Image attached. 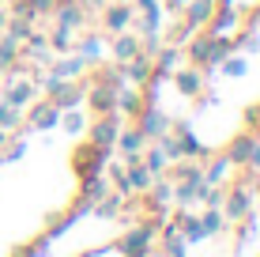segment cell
<instances>
[{"label": "cell", "mask_w": 260, "mask_h": 257, "mask_svg": "<svg viewBox=\"0 0 260 257\" xmlns=\"http://www.w3.org/2000/svg\"><path fill=\"white\" fill-rule=\"evenodd\" d=\"M83 65H87L83 57H68V61L60 57V61H57V68H53V76H60V79H76L79 72H83Z\"/></svg>", "instance_id": "obj_26"}, {"label": "cell", "mask_w": 260, "mask_h": 257, "mask_svg": "<svg viewBox=\"0 0 260 257\" xmlns=\"http://www.w3.org/2000/svg\"><path fill=\"white\" fill-rule=\"evenodd\" d=\"M219 72H226V76H241V72H249V65H245V57H241V53H230L226 61H219Z\"/></svg>", "instance_id": "obj_32"}, {"label": "cell", "mask_w": 260, "mask_h": 257, "mask_svg": "<svg viewBox=\"0 0 260 257\" xmlns=\"http://www.w3.org/2000/svg\"><path fill=\"white\" fill-rule=\"evenodd\" d=\"M200 223H204V235H222V231H226V216H222L219 208H211Z\"/></svg>", "instance_id": "obj_29"}, {"label": "cell", "mask_w": 260, "mask_h": 257, "mask_svg": "<svg viewBox=\"0 0 260 257\" xmlns=\"http://www.w3.org/2000/svg\"><path fill=\"white\" fill-rule=\"evenodd\" d=\"M102 197H106V182H102V174L79 178V205H87V208H91L94 201H102Z\"/></svg>", "instance_id": "obj_16"}, {"label": "cell", "mask_w": 260, "mask_h": 257, "mask_svg": "<svg viewBox=\"0 0 260 257\" xmlns=\"http://www.w3.org/2000/svg\"><path fill=\"white\" fill-rule=\"evenodd\" d=\"M208 49H211V34L200 31V34H192V42H189V49H185V57H189L196 68H208Z\"/></svg>", "instance_id": "obj_17"}, {"label": "cell", "mask_w": 260, "mask_h": 257, "mask_svg": "<svg viewBox=\"0 0 260 257\" xmlns=\"http://www.w3.org/2000/svg\"><path fill=\"white\" fill-rule=\"evenodd\" d=\"M151 72H155V65H151V57L147 53H136V57H128V61H121V76L124 79H132V83H147Z\"/></svg>", "instance_id": "obj_10"}, {"label": "cell", "mask_w": 260, "mask_h": 257, "mask_svg": "<svg viewBox=\"0 0 260 257\" xmlns=\"http://www.w3.org/2000/svg\"><path fill=\"white\" fill-rule=\"evenodd\" d=\"M211 12H215V0H189V4H185V23L200 31V26L211 19Z\"/></svg>", "instance_id": "obj_18"}, {"label": "cell", "mask_w": 260, "mask_h": 257, "mask_svg": "<svg viewBox=\"0 0 260 257\" xmlns=\"http://www.w3.org/2000/svg\"><path fill=\"white\" fill-rule=\"evenodd\" d=\"M136 121H140L136 129L143 132V140H158L162 132H170V125H174V121H170V118H166L162 110H158L155 102H151V106H143V110L136 113Z\"/></svg>", "instance_id": "obj_4"}, {"label": "cell", "mask_w": 260, "mask_h": 257, "mask_svg": "<svg viewBox=\"0 0 260 257\" xmlns=\"http://www.w3.org/2000/svg\"><path fill=\"white\" fill-rule=\"evenodd\" d=\"M8 34H12L15 42H19V38H30V19H15V23H8Z\"/></svg>", "instance_id": "obj_35"}, {"label": "cell", "mask_w": 260, "mask_h": 257, "mask_svg": "<svg viewBox=\"0 0 260 257\" xmlns=\"http://www.w3.org/2000/svg\"><path fill=\"white\" fill-rule=\"evenodd\" d=\"M8 136H12V132H4V129H0V148H4V144H8Z\"/></svg>", "instance_id": "obj_40"}, {"label": "cell", "mask_w": 260, "mask_h": 257, "mask_svg": "<svg viewBox=\"0 0 260 257\" xmlns=\"http://www.w3.org/2000/svg\"><path fill=\"white\" fill-rule=\"evenodd\" d=\"M79 57L83 61H98L102 57V38H98V34H87V38L79 42Z\"/></svg>", "instance_id": "obj_30"}, {"label": "cell", "mask_w": 260, "mask_h": 257, "mask_svg": "<svg viewBox=\"0 0 260 257\" xmlns=\"http://www.w3.org/2000/svg\"><path fill=\"white\" fill-rule=\"evenodd\" d=\"M132 23H136V12H132V4H110V8H106V15H102V26H106L110 34L128 31Z\"/></svg>", "instance_id": "obj_8"}, {"label": "cell", "mask_w": 260, "mask_h": 257, "mask_svg": "<svg viewBox=\"0 0 260 257\" xmlns=\"http://www.w3.org/2000/svg\"><path fill=\"white\" fill-rule=\"evenodd\" d=\"M155 231H158V223L128 227V231L117 238V250H121L124 257H151V246H155Z\"/></svg>", "instance_id": "obj_1"}, {"label": "cell", "mask_w": 260, "mask_h": 257, "mask_svg": "<svg viewBox=\"0 0 260 257\" xmlns=\"http://www.w3.org/2000/svg\"><path fill=\"white\" fill-rule=\"evenodd\" d=\"M15 57H19V42L8 34V38L0 42V68H12V65H15Z\"/></svg>", "instance_id": "obj_31"}, {"label": "cell", "mask_w": 260, "mask_h": 257, "mask_svg": "<svg viewBox=\"0 0 260 257\" xmlns=\"http://www.w3.org/2000/svg\"><path fill=\"white\" fill-rule=\"evenodd\" d=\"M23 152H26V144H23V140H15V144L8 148V155H0V163H15V159H23Z\"/></svg>", "instance_id": "obj_37"}, {"label": "cell", "mask_w": 260, "mask_h": 257, "mask_svg": "<svg viewBox=\"0 0 260 257\" xmlns=\"http://www.w3.org/2000/svg\"><path fill=\"white\" fill-rule=\"evenodd\" d=\"M30 99H34V83H26V79H15V76L4 79V102H8V106L23 110Z\"/></svg>", "instance_id": "obj_12"}, {"label": "cell", "mask_w": 260, "mask_h": 257, "mask_svg": "<svg viewBox=\"0 0 260 257\" xmlns=\"http://www.w3.org/2000/svg\"><path fill=\"white\" fill-rule=\"evenodd\" d=\"M174 83H177V91H181L185 99H200V95H204V72H200L196 65L174 72Z\"/></svg>", "instance_id": "obj_11"}, {"label": "cell", "mask_w": 260, "mask_h": 257, "mask_svg": "<svg viewBox=\"0 0 260 257\" xmlns=\"http://www.w3.org/2000/svg\"><path fill=\"white\" fill-rule=\"evenodd\" d=\"M143 144H147V140H143V132H140V129L117 132V140H113V148H117V152H124V155H140V152H143Z\"/></svg>", "instance_id": "obj_20"}, {"label": "cell", "mask_w": 260, "mask_h": 257, "mask_svg": "<svg viewBox=\"0 0 260 257\" xmlns=\"http://www.w3.org/2000/svg\"><path fill=\"white\" fill-rule=\"evenodd\" d=\"M23 125V110H15V106H8L4 99H0V129L4 132H15Z\"/></svg>", "instance_id": "obj_25"}, {"label": "cell", "mask_w": 260, "mask_h": 257, "mask_svg": "<svg viewBox=\"0 0 260 257\" xmlns=\"http://www.w3.org/2000/svg\"><path fill=\"white\" fill-rule=\"evenodd\" d=\"M174 197H177V205L181 208H189L196 197H200V182H192V178H177V189H174Z\"/></svg>", "instance_id": "obj_22"}, {"label": "cell", "mask_w": 260, "mask_h": 257, "mask_svg": "<svg viewBox=\"0 0 260 257\" xmlns=\"http://www.w3.org/2000/svg\"><path fill=\"white\" fill-rule=\"evenodd\" d=\"M256 12H260V8H256Z\"/></svg>", "instance_id": "obj_43"}, {"label": "cell", "mask_w": 260, "mask_h": 257, "mask_svg": "<svg viewBox=\"0 0 260 257\" xmlns=\"http://www.w3.org/2000/svg\"><path fill=\"white\" fill-rule=\"evenodd\" d=\"M117 4H128V0H117Z\"/></svg>", "instance_id": "obj_42"}, {"label": "cell", "mask_w": 260, "mask_h": 257, "mask_svg": "<svg viewBox=\"0 0 260 257\" xmlns=\"http://www.w3.org/2000/svg\"><path fill=\"white\" fill-rule=\"evenodd\" d=\"M140 163L147 166V170L155 174V178H158V174H162L166 166H170V163H166V152H162V148H151V152H140Z\"/></svg>", "instance_id": "obj_24"}, {"label": "cell", "mask_w": 260, "mask_h": 257, "mask_svg": "<svg viewBox=\"0 0 260 257\" xmlns=\"http://www.w3.org/2000/svg\"><path fill=\"white\" fill-rule=\"evenodd\" d=\"M174 140H177V159H200V155H208V148L192 136V129H177Z\"/></svg>", "instance_id": "obj_14"}, {"label": "cell", "mask_w": 260, "mask_h": 257, "mask_svg": "<svg viewBox=\"0 0 260 257\" xmlns=\"http://www.w3.org/2000/svg\"><path fill=\"white\" fill-rule=\"evenodd\" d=\"M26 118H30V125H34V129H57L60 110H57V106H53V102L46 99V102H34V110L26 113Z\"/></svg>", "instance_id": "obj_13"}, {"label": "cell", "mask_w": 260, "mask_h": 257, "mask_svg": "<svg viewBox=\"0 0 260 257\" xmlns=\"http://www.w3.org/2000/svg\"><path fill=\"white\" fill-rule=\"evenodd\" d=\"M53 4H57V0H26V8H30L34 19H38V15H49V12H53Z\"/></svg>", "instance_id": "obj_36"}, {"label": "cell", "mask_w": 260, "mask_h": 257, "mask_svg": "<svg viewBox=\"0 0 260 257\" xmlns=\"http://www.w3.org/2000/svg\"><path fill=\"white\" fill-rule=\"evenodd\" d=\"M253 144H256L253 132H238V136L230 140V148H226V159H230L234 166H245V159H249V152H253Z\"/></svg>", "instance_id": "obj_15"}, {"label": "cell", "mask_w": 260, "mask_h": 257, "mask_svg": "<svg viewBox=\"0 0 260 257\" xmlns=\"http://www.w3.org/2000/svg\"><path fill=\"white\" fill-rule=\"evenodd\" d=\"M87 106H91V113L94 118H106V113H117V87H110V83H87Z\"/></svg>", "instance_id": "obj_3"}, {"label": "cell", "mask_w": 260, "mask_h": 257, "mask_svg": "<svg viewBox=\"0 0 260 257\" xmlns=\"http://www.w3.org/2000/svg\"><path fill=\"white\" fill-rule=\"evenodd\" d=\"M174 223H177V231H181L185 242H200V238H208V235H204V223L192 216V212H177Z\"/></svg>", "instance_id": "obj_19"}, {"label": "cell", "mask_w": 260, "mask_h": 257, "mask_svg": "<svg viewBox=\"0 0 260 257\" xmlns=\"http://www.w3.org/2000/svg\"><path fill=\"white\" fill-rule=\"evenodd\" d=\"M106 155H110V152L94 148L91 140H87V144H79V148H76V155H72V170H76V178H91V174H102Z\"/></svg>", "instance_id": "obj_2"}, {"label": "cell", "mask_w": 260, "mask_h": 257, "mask_svg": "<svg viewBox=\"0 0 260 257\" xmlns=\"http://www.w3.org/2000/svg\"><path fill=\"white\" fill-rule=\"evenodd\" d=\"M53 12H57V26H68V31H76V26L87 23V8L79 4V0H57Z\"/></svg>", "instance_id": "obj_7"}, {"label": "cell", "mask_w": 260, "mask_h": 257, "mask_svg": "<svg viewBox=\"0 0 260 257\" xmlns=\"http://www.w3.org/2000/svg\"><path fill=\"white\" fill-rule=\"evenodd\" d=\"M57 125H64V132H79V129L87 125V118H83V113H76V110H60Z\"/></svg>", "instance_id": "obj_33"}, {"label": "cell", "mask_w": 260, "mask_h": 257, "mask_svg": "<svg viewBox=\"0 0 260 257\" xmlns=\"http://www.w3.org/2000/svg\"><path fill=\"white\" fill-rule=\"evenodd\" d=\"M46 46L57 49V53H72V31H68V26H57V31L46 38Z\"/></svg>", "instance_id": "obj_28"}, {"label": "cell", "mask_w": 260, "mask_h": 257, "mask_svg": "<svg viewBox=\"0 0 260 257\" xmlns=\"http://www.w3.org/2000/svg\"><path fill=\"white\" fill-rule=\"evenodd\" d=\"M189 0H166V12H177V8H185Z\"/></svg>", "instance_id": "obj_38"}, {"label": "cell", "mask_w": 260, "mask_h": 257, "mask_svg": "<svg viewBox=\"0 0 260 257\" xmlns=\"http://www.w3.org/2000/svg\"><path fill=\"white\" fill-rule=\"evenodd\" d=\"M121 110L136 118V113L143 110V99H140L136 91H124V87H121V91H117V113H121Z\"/></svg>", "instance_id": "obj_27"}, {"label": "cell", "mask_w": 260, "mask_h": 257, "mask_svg": "<svg viewBox=\"0 0 260 257\" xmlns=\"http://www.w3.org/2000/svg\"><path fill=\"white\" fill-rule=\"evenodd\" d=\"M238 19H241V8L222 4V8L211 12V19L204 23V31H208V34H230V26H238Z\"/></svg>", "instance_id": "obj_9"}, {"label": "cell", "mask_w": 260, "mask_h": 257, "mask_svg": "<svg viewBox=\"0 0 260 257\" xmlns=\"http://www.w3.org/2000/svg\"><path fill=\"white\" fill-rule=\"evenodd\" d=\"M79 4H83V8H91V4H98V8H102V4H110V0H79Z\"/></svg>", "instance_id": "obj_39"}, {"label": "cell", "mask_w": 260, "mask_h": 257, "mask_svg": "<svg viewBox=\"0 0 260 257\" xmlns=\"http://www.w3.org/2000/svg\"><path fill=\"white\" fill-rule=\"evenodd\" d=\"M222 205H226V212H222L226 219H245L249 212H253V189H249V182H238L234 189L222 197Z\"/></svg>", "instance_id": "obj_5"}, {"label": "cell", "mask_w": 260, "mask_h": 257, "mask_svg": "<svg viewBox=\"0 0 260 257\" xmlns=\"http://www.w3.org/2000/svg\"><path fill=\"white\" fill-rule=\"evenodd\" d=\"M117 132H121V129H117V113H106V118H94L87 140H91L94 148H102V152H110L113 140H117Z\"/></svg>", "instance_id": "obj_6"}, {"label": "cell", "mask_w": 260, "mask_h": 257, "mask_svg": "<svg viewBox=\"0 0 260 257\" xmlns=\"http://www.w3.org/2000/svg\"><path fill=\"white\" fill-rule=\"evenodd\" d=\"M256 189H260V170H256Z\"/></svg>", "instance_id": "obj_41"}, {"label": "cell", "mask_w": 260, "mask_h": 257, "mask_svg": "<svg viewBox=\"0 0 260 257\" xmlns=\"http://www.w3.org/2000/svg\"><path fill=\"white\" fill-rule=\"evenodd\" d=\"M110 174H113V185H117V193H121V197H128L132 185H128V174H124V166H110Z\"/></svg>", "instance_id": "obj_34"}, {"label": "cell", "mask_w": 260, "mask_h": 257, "mask_svg": "<svg viewBox=\"0 0 260 257\" xmlns=\"http://www.w3.org/2000/svg\"><path fill=\"white\" fill-rule=\"evenodd\" d=\"M140 53V38H132V34H117V38H113V57L117 61H128V57H136Z\"/></svg>", "instance_id": "obj_21"}, {"label": "cell", "mask_w": 260, "mask_h": 257, "mask_svg": "<svg viewBox=\"0 0 260 257\" xmlns=\"http://www.w3.org/2000/svg\"><path fill=\"white\" fill-rule=\"evenodd\" d=\"M230 166H234V163H230L226 155H219V159H215V163L208 166V170H204V178H200V182H204V185H219V182L230 174Z\"/></svg>", "instance_id": "obj_23"}]
</instances>
